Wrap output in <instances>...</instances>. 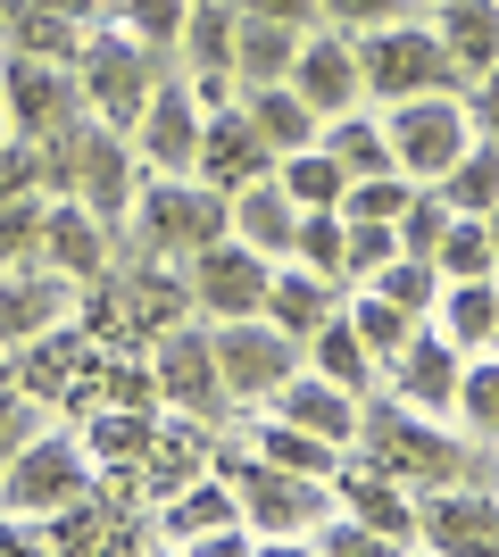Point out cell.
I'll return each mask as SVG.
<instances>
[{
  "instance_id": "52a82bcc",
  "label": "cell",
  "mask_w": 499,
  "mask_h": 557,
  "mask_svg": "<svg viewBox=\"0 0 499 557\" xmlns=\"http://www.w3.org/2000/svg\"><path fill=\"white\" fill-rule=\"evenodd\" d=\"M209 474H225L234 483V499L250 508V524H266V533H316L325 524V491H316V474H291V466H250V458H216L209 449Z\"/></svg>"
},
{
  "instance_id": "f1b7e54d",
  "label": "cell",
  "mask_w": 499,
  "mask_h": 557,
  "mask_svg": "<svg viewBox=\"0 0 499 557\" xmlns=\"http://www.w3.org/2000/svg\"><path fill=\"white\" fill-rule=\"evenodd\" d=\"M309 358H316V374H325V383H341V392H366V383H375V349L358 342V325H316L309 333Z\"/></svg>"
},
{
  "instance_id": "1f68e13d",
  "label": "cell",
  "mask_w": 499,
  "mask_h": 557,
  "mask_svg": "<svg viewBox=\"0 0 499 557\" xmlns=\"http://www.w3.org/2000/svg\"><path fill=\"white\" fill-rule=\"evenodd\" d=\"M341 250H350V216H341V209H309V216H300V233H291V258H300V267H316L325 283H341V275H350V258H341Z\"/></svg>"
},
{
  "instance_id": "3957f363",
  "label": "cell",
  "mask_w": 499,
  "mask_h": 557,
  "mask_svg": "<svg viewBox=\"0 0 499 557\" xmlns=\"http://www.w3.org/2000/svg\"><path fill=\"white\" fill-rule=\"evenodd\" d=\"M391 166H408L416 184H441L466 150H475V116L458 109V92H416V100H391Z\"/></svg>"
},
{
  "instance_id": "4fadbf2b",
  "label": "cell",
  "mask_w": 499,
  "mask_h": 557,
  "mask_svg": "<svg viewBox=\"0 0 499 557\" xmlns=\"http://www.w3.org/2000/svg\"><path fill=\"white\" fill-rule=\"evenodd\" d=\"M266 166H275V150H266V134L250 125V109H225L200 125V175H209L225 200H234L241 184H266Z\"/></svg>"
},
{
  "instance_id": "bcb514c9",
  "label": "cell",
  "mask_w": 499,
  "mask_h": 557,
  "mask_svg": "<svg viewBox=\"0 0 499 557\" xmlns=\"http://www.w3.org/2000/svg\"><path fill=\"white\" fill-rule=\"evenodd\" d=\"M42 200H0V258H42Z\"/></svg>"
},
{
  "instance_id": "277c9868",
  "label": "cell",
  "mask_w": 499,
  "mask_h": 557,
  "mask_svg": "<svg viewBox=\"0 0 499 557\" xmlns=\"http://www.w3.org/2000/svg\"><path fill=\"white\" fill-rule=\"evenodd\" d=\"M358 442L375 449L366 466H383V474H400V483H433V491L466 483V449H458L450 433H433V424H416L408 408H358Z\"/></svg>"
},
{
  "instance_id": "d6a6232c",
  "label": "cell",
  "mask_w": 499,
  "mask_h": 557,
  "mask_svg": "<svg viewBox=\"0 0 499 557\" xmlns=\"http://www.w3.org/2000/svg\"><path fill=\"white\" fill-rule=\"evenodd\" d=\"M350 508L366 516V524H375V533L391 541V549H400V541H416V508H408L400 491L383 483V466H366V474H350Z\"/></svg>"
},
{
  "instance_id": "603a6c76",
  "label": "cell",
  "mask_w": 499,
  "mask_h": 557,
  "mask_svg": "<svg viewBox=\"0 0 499 557\" xmlns=\"http://www.w3.org/2000/svg\"><path fill=\"white\" fill-rule=\"evenodd\" d=\"M441 42H450V59L466 75L499 67V0H441V25H433Z\"/></svg>"
},
{
  "instance_id": "60d3db41",
  "label": "cell",
  "mask_w": 499,
  "mask_h": 557,
  "mask_svg": "<svg viewBox=\"0 0 499 557\" xmlns=\"http://www.w3.org/2000/svg\"><path fill=\"white\" fill-rule=\"evenodd\" d=\"M450 216H458V209L441 200V184H433V191H416V200L391 216V233H400L408 258H433V250H441V233H450Z\"/></svg>"
},
{
  "instance_id": "db71d44e",
  "label": "cell",
  "mask_w": 499,
  "mask_h": 557,
  "mask_svg": "<svg viewBox=\"0 0 499 557\" xmlns=\"http://www.w3.org/2000/svg\"><path fill=\"white\" fill-rule=\"evenodd\" d=\"M325 17H341V25L366 34V25H391V17H400V0H325Z\"/></svg>"
},
{
  "instance_id": "816d5d0a",
  "label": "cell",
  "mask_w": 499,
  "mask_h": 557,
  "mask_svg": "<svg viewBox=\"0 0 499 557\" xmlns=\"http://www.w3.org/2000/svg\"><path fill=\"white\" fill-rule=\"evenodd\" d=\"M466 116H475V134H483V141H499V67L475 75V100H466Z\"/></svg>"
},
{
  "instance_id": "680465c9",
  "label": "cell",
  "mask_w": 499,
  "mask_h": 557,
  "mask_svg": "<svg viewBox=\"0 0 499 557\" xmlns=\"http://www.w3.org/2000/svg\"><path fill=\"white\" fill-rule=\"evenodd\" d=\"M0 367H9V342H0Z\"/></svg>"
},
{
  "instance_id": "8fae6325",
  "label": "cell",
  "mask_w": 499,
  "mask_h": 557,
  "mask_svg": "<svg viewBox=\"0 0 499 557\" xmlns=\"http://www.w3.org/2000/svg\"><path fill=\"white\" fill-rule=\"evenodd\" d=\"M266 283H275V267L250 242H209L191 258V300L209 317H266Z\"/></svg>"
},
{
  "instance_id": "7bdbcfd3",
  "label": "cell",
  "mask_w": 499,
  "mask_h": 557,
  "mask_svg": "<svg viewBox=\"0 0 499 557\" xmlns=\"http://www.w3.org/2000/svg\"><path fill=\"white\" fill-rule=\"evenodd\" d=\"M375 292H383V300H400L408 308V317H416V308H433V292H441V267H433V258H391V267H383V275H375Z\"/></svg>"
},
{
  "instance_id": "44dd1931",
  "label": "cell",
  "mask_w": 499,
  "mask_h": 557,
  "mask_svg": "<svg viewBox=\"0 0 499 557\" xmlns=\"http://www.w3.org/2000/svg\"><path fill=\"white\" fill-rule=\"evenodd\" d=\"M291 233H300V209H291L284 184H241L234 191V242H250L266 258H291Z\"/></svg>"
},
{
  "instance_id": "f35d334b",
  "label": "cell",
  "mask_w": 499,
  "mask_h": 557,
  "mask_svg": "<svg viewBox=\"0 0 499 557\" xmlns=\"http://www.w3.org/2000/svg\"><path fill=\"white\" fill-rule=\"evenodd\" d=\"M259 458L291 466V474H316V483L333 474V442H325V433H300V424H284V417L259 433Z\"/></svg>"
},
{
  "instance_id": "74e56055",
  "label": "cell",
  "mask_w": 499,
  "mask_h": 557,
  "mask_svg": "<svg viewBox=\"0 0 499 557\" xmlns=\"http://www.w3.org/2000/svg\"><path fill=\"white\" fill-rule=\"evenodd\" d=\"M350 325H358V342L375 349V358H400V349H408V333H416V317H408L400 300H383L375 283H366V300L350 308Z\"/></svg>"
},
{
  "instance_id": "7a4b0ae2",
  "label": "cell",
  "mask_w": 499,
  "mask_h": 557,
  "mask_svg": "<svg viewBox=\"0 0 499 557\" xmlns=\"http://www.w3.org/2000/svg\"><path fill=\"white\" fill-rule=\"evenodd\" d=\"M358 75H366V92H383V100L458 92V84H466V67L450 59V42L425 34V25H366V42H358Z\"/></svg>"
},
{
  "instance_id": "e0dca14e",
  "label": "cell",
  "mask_w": 499,
  "mask_h": 557,
  "mask_svg": "<svg viewBox=\"0 0 499 557\" xmlns=\"http://www.w3.org/2000/svg\"><path fill=\"white\" fill-rule=\"evenodd\" d=\"M275 417L300 424V433H325L333 449L358 442V392H341V383H325V374H309V383H275Z\"/></svg>"
},
{
  "instance_id": "9f6ffc18",
  "label": "cell",
  "mask_w": 499,
  "mask_h": 557,
  "mask_svg": "<svg viewBox=\"0 0 499 557\" xmlns=\"http://www.w3.org/2000/svg\"><path fill=\"white\" fill-rule=\"evenodd\" d=\"M483 233H491V250H499V200H491V209H483Z\"/></svg>"
},
{
  "instance_id": "b9f144b4",
  "label": "cell",
  "mask_w": 499,
  "mask_h": 557,
  "mask_svg": "<svg viewBox=\"0 0 499 557\" xmlns=\"http://www.w3.org/2000/svg\"><path fill=\"white\" fill-rule=\"evenodd\" d=\"M441 333H450L458 349L491 342V333H499V292H491V283H450V325H441Z\"/></svg>"
},
{
  "instance_id": "ba28073f",
  "label": "cell",
  "mask_w": 499,
  "mask_h": 557,
  "mask_svg": "<svg viewBox=\"0 0 499 557\" xmlns=\"http://www.w3.org/2000/svg\"><path fill=\"white\" fill-rule=\"evenodd\" d=\"M9 508L17 516H59V508H75V499H92V449L84 442H25L17 458H9Z\"/></svg>"
},
{
  "instance_id": "5bb4252c",
  "label": "cell",
  "mask_w": 499,
  "mask_h": 557,
  "mask_svg": "<svg viewBox=\"0 0 499 557\" xmlns=\"http://www.w3.org/2000/svg\"><path fill=\"white\" fill-rule=\"evenodd\" d=\"M416 541L425 549H450V557H466V549H499V499L491 491H441L433 508H416Z\"/></svg>"
},
{
  "instance_id": "f546056e",
  "label": "cell",
  "mask_w": 499,
  "mask_h": 557,
  "mask_svg": "<svg viewBox=\"0 0 499 557\" xmlns=\"http://www.w3.org/2000/svg\"><path fill=\"white\" fill-rule=\"evenodd\" d=\"M150 442H159V433H150V408H117V399H109L92 417V433H84V449H92L100 466H142Z\"/></svg>"
},
{
  "instance_id": "2e32d148",
  "label": "cell",
  "mask_w": 499,
  "mask_h": 557,
  "mask_svg": "<svg viewBox=\"0 0 499 557\" xmlns=\"http://www.w3.org/2000/svg\"><path fill=\"white\" fill-rule=\"evenodd\" d=\"M42 267H59L67 283H100L109 275V225L84 200H59L42 216Z\"/></svg>"
},
{
  "instance_id": "6f0895ef",
  "label": "cell",
  "mask_w": 499,
  "mask_h": 557,
  "mask_svg": "<svg viewBox=\"0 0 499 557\" xmlns=\"http://www.w3.org/2000/svg\"><path fill=\"white\" fill-rule=\"evenodd\" d=\"M9 9H17V0H0V25H9Z\"/></svg>"
},
{
  "instance_id": "8992f818",
  "label": "cell",
  "mask_w": 499,
  "mask_h": 557,
  "mask_svg": "<svg viewBox=\"0 0 499 557\" xmlns=\"http://www.w3.org/2000/svg\"><path fill=\"white\" fill-rule=\"evenodd\" d=\"M234 233V200L216 184H184V175H166L159 191H142V242L159 258H200L209 242Z\"/></svg>"
},
{
  "instance_id": "11a10c76",
  "label": "cell",
  "mask_w": 499,
  "mask_h": 557,
  "mask_svg": "<svg viewBox=\"0 0 499 557\" xmlns=\"http://www.w3.org/2000/svg\"><path fill=\"white\" fill-rule=\"evenodd\" d=\"M42 9H59V17H75V25L92 17V0H42Z\"/></svg>"
},
{
  "instance_id": "7402d4cb",
  "label": "cell",
  "mask_w": 499,
  "mask_h": 557,
  "mask_svg": "<svg viewBox=\"0 0 499 557\" xmlns=\"http://www.w3.org/2000/svg\"><path fill=\"white\" fill-rule=\"evenodd\" d=\"M291 59H300V25L241 17V34H234V84H241V92H259V84H291Z\"/></svg>"
},
{
  "instance_id": "ffe728a7",
  "label": "cell",
  "mask_w": 499,
  "mask_h": 557,
  "mask_svg": "<svg viewBox=\"0 0 499 557\" xmlns=\"http://www.w3.org/2000/svg\"><path fill=\"white\" fill-rule=\"evenodd\" d=\"M0 42H9V59H50V67H75V59H84V25L59 17V9H42V0H17V9H9V25H0Z\"/></svg>"
},
{
  "instance_id": "6da1fadb",
  "label": "cell",
  "mask_w": 499,
  "mask_h": 557,
  "mask_svg": "<svg viewBox=\"0 0 499 557\" xmlns=\"http://www.w3.org/2000/svg\"><path fill=\"white\" fill-rule=\"evenodd\" d=\"M75 75H84V92H92V116H109L125 134V125H142L159 75H175V50H150L142 34H92L84 59H75Z\"/></svg>"
},
{
  "instance_id": "91938a15",
  "label": "cell",
  "mask_w": 499,
  "mask_h": 557,
  "mask_svg": "<svg viewBox=\"0 0 499 557\" xmlns=\"http://www.w3.org/2000/svg\"><path fill=\"white\" fill-rule=\"evenodd\" d=\"M491 292H499V275H491Z\"/></svg>"
},
{
  "instance_id": "ee69618b",
  "label": "cell",
  "mask_w": 499,
  "mask_h": 557,
  "mask_svg": "<svg viewBox=\"0 0 499 557\" xmlns=\"http://www.w3.org/2000/svg\"><path fill=\"white\" fill-rule=\"evenodd\" d=\"M458 417L475 424L483 442H499V358H483V367L458 374Z\"/></svg>"
},
{
  "instance_id": "484cf974",
  "label": "cell",
  "mask_w": 499,
  "mask_h": 557,
  "mask_svg": "<svg viewBox=\"0 0 499 557\" xmlns=\"http://www.w3.org/2000/svg\"><path fill=\"white\" fill-rule=\"evenodd\" d=\"M325 292H333V283L316 275V267H291V275H275V283H266V325H284L291 342H309V333L333 317Z\"/></svg>"
},
{
  "instance_id": "d6986e66",
  "label": "cell",
  "mask_w": 499,
  "mask_h": 557,
  "mask_svg": "<svg viewBox=\"0 0 499 557\" xmlns=\"http://www.w3.org/2000/svg\"><path fill=\"white\" fill-rule=\"evenodd\" d=\"M400 367V392H408V408H458V342L450 333H408V349L391 358Z\"/></svg>"
},
{
  "instance_id": "f5cc1de1",
  "label": "cell",
  "mask_w": 499,
  "mask_h": 557,
  "mask_svg": "<svg viewBox=\"0 0 499 557\" xmlns=\"http://www.w3.org/2000/svg\"><path fill=\"white\" fill-rule=\"evenodd\" d=\"M241 17H266V25H309L325 0H234Z\"/></svg>"
},
{
  "instance_id": "7dc6e473",
  "label": "cell",
  "mask_w": 499,
  "mask_h": 557,
  "mask_svg": "<svg viewBox=\"0 0 499 557\" xmlns=\"http://www.w3.org/2000/svg\"><path fill=\"white\" fill-rule=\"evenodd\" d=\"M42 191V141H9L0 150V200H34Z\"/></svg>"
},
{
  "instance_id": "83f0119b",
  "label": "cell",
  "mask_w": 499,
  "mask_h": 557,
  "mask_svg": "<svg viewBox=\"0 0 499 557\" xmlns=\"http://www.w3.org/2000/svg\"><path fill=\"white\" fill-rule=\"evenodd\" d=\"M275 184L291 191V209H341V191H350V175H341V159L333 150H291V159H275Z\"/></svg>"
},
{
  "instance_id": "7c38bea8",
  "label": "cell",
  "mask_w": 499,
  "mask_h": 557,
  "mask_svg": "<svg viewBox=\"0 0 499 557\" xmlns=\"http://www.w3.org/2000/svg\"><path fill=\"white\" fill-rule=\"evenodd\" d=\"M200 100L175 84V75H159V92H150V109H142V159L159 166V175H191L200 166Z\"/></svg>"
},
{
  "instance_id": "30bf717a",
  "label": "cell",
  "mask_w": 499,
  "mask_h": 557,
  "mask_svg": "<svg viewBox=\"0 0 499 557\" xmlns=\"http://www.w3.org/2000/svg\"><path fill=\"white\" fill-rule=\"evenodd\" d=\"M150 374H159V399H175L184 417H200V424H216L225 417V374H216V342L209 333H191V325H166L159 333V349H150Z\"/></svg>"
},
{
  "instance_id": "c3c4849f",
  "label": "cell",
  "mask_w": 499,
  "mask_h": 557,
  "mask_svg": "<svg viewBox=\"0 0 499 557\" xmlns=\"http://www.w3.org/2000/svg\"><path fill=\"white\" fill-rule=\"evenodd\" d=\"M350 275H383V267H391V258H400V233L391 225H350Z\"/></svg>"
},
{
  "instance_id": "836d02e7",
  "label": "cell",
  "mask_w": 499,
  "mask_h": 557,
  "mask_svg": "<svg viewBox=\"0 0 499 557\" xmlns=\"http://www.w3.org/2000/svg\"><path fill=\"white\" fill-rule=\"evenodd\" d=\"M209 474V442L200 433H166V442H150V458H142V483L159 491V499H175L184 483H200Z\"/></svg>"
},
{
  "instance_id": "e575fe53",
  "label": "cell",
  "mask_w": 499,
  "mask_h": 557,
  "mask_svg": "<svg viewBox=\"0 0 499 557\" xmlns=\"http://www.w3.org/2000/svg\"><path fill=\"white\" fill-rule=\"evenodd\" d=\"M441 200H450L458 216H483V209H491V200H499V141H475V150L441 175Z\"/></svg>"
},
{
  "instance_id": "4316f807",
  "label": "cell",
  "mask_w": 499,
  "mask_h": 557,
  "mask_svg": "<svg viewBox=\"0 0 499 557\" xmlns=\"http://www.w3.org/2000/svg\"><path fill=\"white\" fill-rule=\"evenodd\" d=\"M234 516H241L234 483H209V474H200V483H184L175 499H166V541H175V549H191V541H209L216 524H234Z\"/></svg>"
},
{
  "instance_id": "8d00e7d4",
  "label": "cell",
  "mask_w": 499,
  "mask_h": 557,
  "mask_svg": "<svg viewBox=\"0 0 499 557\" xmlns=\"http://www.w3.org/2000/svg\"><path fill=\"white\" fill-rule=\"evenodd\" d=\"M75 358H84V342H75L67 325H50V333H34V358L17 367V383H25L34 399H50V392H59V383L75 374Z\"/></svg>"
},
{
  "instance_id": "d4e9b609",
  "label": "cell",
  "mask_w": 499,
  "mask_h": 557,
  "mask_svg": "<svg viewBox=\"0 0 499 557\" xmlns=\"http://www.w3.org/2000/svg\"><path fill=\"white\" fill-rule=\"evenodd\" d=\"M234 34H241V9L234 0H191V17H184V59L200 75H234Z\"/></svg>"
},
{
  "instance_id": "ab89813d",
  "label": "cell",
  "mask_w": 499,
  "mask_h": 557,
  "mask_svg": "<svg viewBox=\"0 0 499 557\" xmlns=\"http://www.w3.org/2000/svg\"><path fill=\"white\" fill-rule=\"evenodd\" d=\"M408 200H416V184H400V175L383 166V175H358V184L341 191V216H350V225H391Z\"/></svg>"
},
{
  "instance_id": "9c48e42d",
  "label": "cell",
  "mask_w": 499,
  "mask_h": 557,
  "mask_svg": "<svg viewBox=\"0 0 499 557\" xmlns=\"http://www.w3.org/2000/svg\"><path fill=\"white\" fill-rule=\"evenodd\" d=\"M209 342H216V374H225L234 399H266L275 383H291V367H300V342H291L284 325H259V317H225Z\"/></svg>"
},
{
  "instance_id": "681fc988",
  "label": "cell",
  "mask_w": 499,
  "mask_h": 557,
  "mask_svg": "<svg viewBox=\"0 0 499 557\" xmlns=\"http://www.w3.org/2000/svg\"><path fill=\"white\" fill-rule=\"evenodd\" d=\"M100 392L117 399V408H150V399H159V374H150V367H109V374H100Z\"/></svg>"
},
{
  "instance_id": "4dcf8cb0",
  "label": "cell",
  "mask_w": 499,
  "mask_h": 557,
  "mask_svg": "<svg viewBox=\"0 0 499 557\" xmlns=\"http://www.w3.org/2000/svg\"><path fill=\"white\" fill-rule=\"evenodd\" d=\"M433 267H441V283H491L499 275V250H491V233H483V216H450Z\"/></svg>"
},
{
  "instance_id": "d590c367",
  "label": "cell",
  "mask_w": 499,
  "mask_h": 557,
  "mask_svg": "<svg viewBox=\"0 0 499 557\" xmlns=\"http://www.w3.org/2000/svg\"><path fill=\"white\" fill-rule=\"evenodd\" d=\"M325 150L333 159H341V175H383V166H391V134H383V125H358V116H333V134H325Z\"/></svg>"
},
{
  "instance_id": "f907efd6",
  "label": "cell",
  "mask_w": 499,
  "mask_h": 557,
  "mask_svg": "<svg viewBox=\"0 0 499 557\" xmlns=\"http://www.w3.org/2000/svg\"><path fill=\"white\" fill-rule=\"evenodd\" d=\"M25 442H34V392H17L9 408H0V458H17Z\"/></svg>"
},
{
  "instance_id": "5b68a950",
  "label": "cell",
  "mask_w": 499,
  "mask_h": 557,
  "mask_svg": "<svg viewBox=\"0 0 499 557\" xmlns=\"http://www.w3.org/2000/svg\"><path fill=\"white\" fill-rule=\"evenodd\" d=\"M0 100H9V125L25 141H59L92 116V92L75 67H50V59H9L0 67Z\"/></svg>"
},
{
  "instance_id": "ac0fdd59",
  "label": "cell",
  "mask_w": 499,
  "mask_h": 557,
  "mask_svg": "<svg viewBox=\"0 0 499 557\" xmlns=\"http://www.w3.org/2000/svg\"><path fill=\"white\" fill-rule=\"evenodd\" d=\"M67 317V275L34 267V275H0V342H34Z\"/></svg>"
},
{
  "instance_id": "9a60e30c",
  "label": "cell",
  "mask_w": 499,
  "mask_h": 557,
  "mask_svg": "<svg viewBox=\"0 0 499 557\" xmlns=\"http://www.w3.org/2000/svg\"><path fill=\"white\" fill-rule=\"evenodd\" d=\"M291 92L309 100L316 116H350V100L366 92V75H358V42H333V34L300 42V59H291Z\"/></svg>"
},
{
  "instance_id": "f6af8a7d",
  "label": "cell",
  "mask_w": 499,
  "mask_h": 557,
  "mask_svg": "<svg viewBox=\"0 0 499 557\" xmlns=\"http://www.w3.org/2000/svg\"><path fill=\"white\" fill-rule=\"evenodd\" d=\"M117 17L142 34L150 50H175L184 42V17H191V0H117Z\"/></svg>"
},
{
  "instance_id": "cb8c5ba5",
  "label": "cell",
  "mask_w": 499,
  "mask_h": 557,
  "mask_svg": "<svg viewBox=\"0 0 499 557\" xmlns=\"http://www.w3.org/2000/svg\"><path fill=\"white\" fill-rule=\"evenodd\" d=\"M241 109H250V125L266 134L275 159H291V150H309V141H316V109L291 92V84H259V92H241Z\"/></svg>"
}]
</instances>
